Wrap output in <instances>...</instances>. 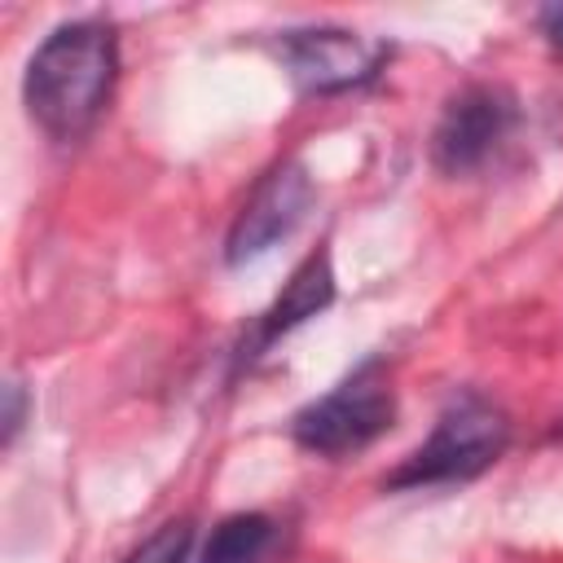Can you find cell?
Wrapping results in <instances>:
<instances>
[{
  "instance_id": "cell-9",
  "label": "cell",
  "mask_w": 563,
  "mask_h": 563,
  "mask_svg": "<svg viewBox=\"0 0 563 563\" xmlns=\"http://www.w3.org/2000/svg\"><path fill=\"white\" fill-rule=\"evenodd\" d=\"M189 545H194V523L189 519H167L123 563H185L189 559Z\"/></svg>"
},
{
  "instance_id": "cell-11",
  "label": "cell",
  "mask_w": 563,
  "mask_h": 563,
  "mask_svg": "<svg viewBox=\"0 0 563 563\" xmlns=\"http://www.w3.org/2000/svg\"><path fill=\"white\" fill-rule=\"evenodd\" d=\"M541 31H545V40L554 44V53H563V4L541 9Z\"/></svg>"
},
{
  "instance_id": "cell-1",
  "label": "cell",
  "mask_w": 563,
  "mask_h": 563,
  "mask_svg": "<svg viewBox=\"0 0 563 563\" xmlns=\"http://www.w3.org/2000/svg\"><path fill=\"white\" fill-rule=\"evenodd\" d=\"M119 75L114 31L97 18L57 26L26 66V110L53 141H79L101 119Z\"/></svg>"
},
{
  "instance_id": "cell-5",
  "label": "cell",
  "mask_w": 563,
  "mask_h": 563,
  "mask_svg": "<svg viewBox=\"0 0 563 563\" xmlns=\"http://www.w3.org/2000/svg\"><path fill=\"white\" fill-rule=\"evenodd\" d=\"M515 128V97L497 84H471L462 88L431 136V158L444 176H466L493 158V150Z\"/></svg>"
},
{
  "instance_id": "cell-3",
  "label": "cell",
  "mask_w": 563,
  "mask_h": 563,
  "mask_svg": "<svg viewBox=\"0 0 563 563\" xmlns=\"http://www.w3.org/2000/svg\"><path fill=\"white\" fill-rule=\"evenodd\" d=\"M396 418V391L387 383L383 361H365L321 400L303 405L290 422V435L299 449L321 457H343L378 440Z\"/></svg>"
},
{
  "instance_id": "cell-12",
  "label": "cell",
  "mask_w": 563,
  "mask_h": 563,
  "mask_svg": "<svg viewBox=\"0 0 563 563\" xmlns=\"http://www.w3.org/2000/svg\"><path fill=\"white\" fill-rule=\"evenodd\" d=\"M264 563H268V559H264Z\"/></svg>"
},
{
  "instance_id": "cell-10",
  "label": "cell",
  "mask_w": 563,
  "mask_h": 563,
  "mask_svg": "<svg viewBox=\"0 0 563 563\" xmlns=\"http://www.w3.org/2000/svg\"><path fill=\"white\" fill-rule=\"evenodd\" d=\"M22 418H26V387L13 378V383L4 387V444H13Z\"/></svg>"
},
{
  "instance_id": "cell-6",
  "label": "cell",
  "mask_w": 563,
  "mask_h": 563,
  "mask_svg": "<svg viewBox=\"0 0 563 563\" xmlns=\"http://www.w3.org/2000/svg\"><path fill=\"white\" fill-rule=\"evenodd\" d=\"M282 57L303 92H343L378 70L383 48L339 26H312V31H286Z\"/></svg>"
},
{
  "instance_id": "cell-4",
  "label": "cell",
  "mask_w": 563,
  "mask_h": 563,
  "mask_svg": "<svg viewBox=\"0 0 563 563\" xmlns=\"http://www.w3.org/2000/svg\"><path fill=\"white\" fill-rule=\"evenodd\" d=\"M317 202V185L308 176L303 163H277L255 189L251 198L242 202V211L233 216L229 224V238H224V260L238 268V264H251L260 255H268L277 242H286L312 211Z\"/></svg>"
},
{
  "instance_id": "cell-7",
  "label": "cell",
  "mask_w": 563,
  "mask_h": 563,
  "mask_svg": "<svg viewBox=\"0 0 563 563\" xmlns=\"http://www.w3.org/2000/svg\"><path fill=\"white\" fill-rule=\"evenodd\" d=\"M330 299H334V268H330V255H325V251H312V255H303V264L290 273V282H286L282 295L268 303V312L260 317L251 352L268 347L277 334H286V330H295L299 321L317 317L321 308H330Z\"/></svg>"
},
{
  "instance_id": "cell-2",
  "label": "cell",
  "mask_w": 563,
  "mask_h": 563,
  "mask_svg": "<svg viewBox=\"0 0 563 563\" xmlns=\"http://www.w3.org/2000/svg\"><path fill=\"white\" fill-rule=\"evenodd\" d=\"M510 444V418L479 391L453 396L431 435L383 479V488H427V484H462L484 475Z\"/></svg>"
},
{
  "instance_id": "cell-8",
  "label": "cell",
  "mask_w": 563,
  "mask_h": 563,
  "mask_svg": "<svg viewBox=\"0 0 563 563\" xmlns=\"http://www.w3.org/2000/svg\"><path fill=\"white\" fill-rule=\"evenodd\" d=\"M268 550H273V519L260 510H246L211 528L202 545V563H264Z\"/></svg>"
}]
</instances>
